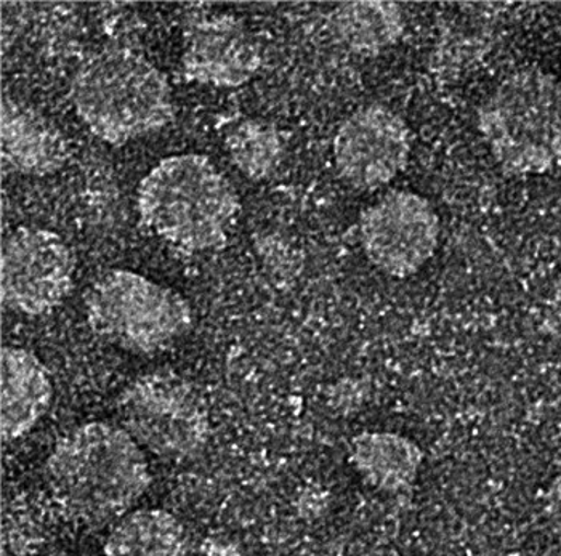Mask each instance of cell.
<instances>
[{
	"mask_svg": "<svg viewBox=\"0 0 561 556\" xmlns=\"http://www.w3.org/2000/svg\"><path fill=\"white\" fill-rule=\"evenodd\" d=\"M44 475L60 512L87 528L117 523L152 483L144 449L110 422L82 424L65 433L48 454Z\"/></svg>",
	"mask_w": 561,
	"mask_h": 556,
	"instance_id": "6da1fadb",
	"label": "cell"
},
{
	"mask_svg": "<svg viewBox=\"0 0 561 556\" xmlns=\"http://www.w3.org/2000/svg\"><path fill=\"white\" fill-rule=\"evenodd\" d=\"M144 227L188 255L221 251L241 202L209 158L176 154L154 165L137 188Z\"/></svg>",
	"mask_w": 561,
	"mask_h": 556,
	"instance_id": "7a4b0ae2",
	"label": "cell"
},
{
	"mask_svg": "<svg viewBox=\"0 0 561 556\" xmlns=\"http://www.w3.org/2000/svg\"><path fill=\"white\" fill-rule=\"evenodd\" d=\"M69 99L90 132L123 147L172 123L168 76L127 48H105L76 69Z\"/></svg>",
	"mask_w": 561,
	"mask_h": 556,
	"instance_id": "3957f363",
	"label": "cell"
},
{
	"mask_svg": "<svg viewBox=\"0 0 561 556\" xmlns=\"http://www.w3.org/2000/svg\"><path fill=\"white\" fill-rule=\"evenodd\" d=\"M477 127L501 171L542 175L561 164V82L528 67L508 74L481 103Z\"/></svg>",
	"mask_w": 561,
	"mask_h": 556,
	"instance_id": "277c9868",
	"label": "cell"
},
{
	"mask_svg": "<svg viewBox=\"0 0 561 556\" xmlns=\"http://www.w3.org/2000/svg\"><path fill=\"white\" fill-rule=\"evenodd\" d=\"M90 329L134 355L162 354L192 331L188 300L129 269H111L85 296Z\"/></svg>",
	"mask_w": 561,
	"mask_h": 556,
	"instance_id": "5b68a950",
	"label": "cell"
},
{
	"mask_svg": "<svg viewBox=\"0 0 561 556\" xmlns=\"http://www.w3.org/2000/svg\"><path fill=\"white\" fill-rule=\"evenodd\" d=\"M121 427L162 461H193L209 444V407L192 383L171 372L140 375L116 399Z\"/></svg>",
	"mask_w": 561,
	"mask_h": 556,
	"instance_id": "8992f818",
	"label": "cell"
},
{
	"mask_svg": "<svg viewBox=\"0 0 561 556\" xmlns=\"http://www.w3.org/2000/svg\"><path fill=\"white\" fill-rule=\"evenodd\" d=\"M76 257L64 238L44 228H19L2 247L0 296L5 309L43 316L75 288Z\"/></svg>",
	"mask_w": 561,
	"mask_h": 556,
	"instance_id": "52a82bcc",
	"label": "cell"
},
{
	"mask_svg": "<svg viewBox=\"0 0 561 556\" xmlns=\"http://www.w3.org/2000/svg\"><path fill=\"white\" fill-rule=\"evenodd\" d=\"M439 217L417 193L393 189L367 207L359 219V241L367 260L391 278H410L435 255Z\"/></svg>",
	"mask_w": 561,
	"mask_h": 556,
	"instance_id": "ba28073f",
	"label": "cell"
},
{
	"mask_svg": "<svg viewBox=\"0 0 561 556\" xmlns=\"http://www.w3.org/2000/svg\"><path fill=\"white\" fill-rule=\"evenodd\" d=\"M411 129L403 117L373 103L350 114L334 138L335 171L356 189L389 185L410 162Z\"/></svg>",
	"mask_w": 561,
	"mask_h": 556,
	"instance_id": "9c48e42d",
	"label": "cell"
},
{
	"mask_svg": "<svg viewBox=\"0 0 561 556\" xmlns=\"http://www.w3.org/2000/svg\"><path fill=\"white\" fill-rule=\"evenodd\" d=\"M183 43L182 72L188 82L241 88L257 74L262 65V54L251 31L227 13H204L190 19Z\"/></svg>",
	"mask_w": 561,
	"mask_h": 556,
	"instance_id": "30bf717a",
	"label": "cell"
},
{
	"mask_svg": "<svg viewBox=\"0 0 561 556\" xmlns=\"http://www.w3.org/2000/svg\"><path fill=\"white\" fill-rule=\"evenodd\" d=\"M0 435L5 443L30 433L50 409L54 383L33 351L3 347L0 351Z\"/></svg>",
	"mask_w": 561,
	"mask_h": 556,
	"instance_id": "8fae6325",
	"label": "cell"
},
{
	"mask_svg": "<svg viewBox=\"0 0 561 556\" xmlns=\"http://www.w3.org/2000/svg\"><path fill=\"white\" fill-rule=\"evenodd\" d=\"M0 119L2 159L7 167L31 177H45L65 167L68 144L43 114L3 96Z\"/></svg>",
	"mask_w": 561,
	"mask_h": 556,
	"instance_id": "7c38bea8",
	"label": "cell"
},
{
	"mask_svg": "<svg viewBox=\"0 0 561 556\" xmlns=\"http://www.w3.org/2000/svg\"><path fill=\"white\" fill-rule=\"evenodd\" d=\"M350 462L367 485L398 494L414 485L424 464V451L403 435L365 431L350 443Z\"/></svg>",
	"mask_w": 561,
	"mask_h": 556,
	"instance_id": "4fadbf2b",
	"label": "cell"
},
{
	"mask_svg": "<svg viewBox=\"0 0 561 556\" xmlns=\"http://www.w3.org/2000/svg\"><path fill=\"white\" fill-rule=\"evenodd\" d=\"M329 30L353 54L376 57L400 43L404 16L394 2L365 0L342 3L329 15Z\"/></svg>",
	"mask_w": 561,
	"mask_h": 556,
	"instance_id": "5bb4252c",
	"label": "cell"
},
{
	"mask_svg": "<svg viewBox=\"0 0 561 556\" xmlns=\"http://www.w3.org/2000/svg\"><path fill=\"white\" fill-rule=\"evenodd\" d=\"M190 538L179 518L162 509L127 513L111 528L105 556H188Z\"/></svg>",
	"mask_w": 561,
	"mask_h": 556,
	"instance_id": "9a60e30c",
	"label": "cell"
},
{
	"mask_svg": "<svg viewBox=\"0 0 561 556\" xmlns=\"http://www.w3.org/2000/svg\"><path fill=\"white\" fill-rule=\"evenodd\" d=\"M228 153L239 171L251 179L270 177L284 157L280 134L272 124L245 119L227 135Z\"/></svg>",
	"mask_w": 561,
	"mask_h": 556,
	"instance_id": "2e32d148",
	"label": "cell"
},
{
	"mask_svg": "<svg viewBox=\"0 0 561 556\" xmlns=\"http://www.w3.org/2000/svg\"><path fill=\"white\" fill-rule=\"evenodd\" d=\"M543 509H546V517L547 521H549L550 530H552L557 541L561 544V470L557 473L552 483H550L549 489H547Z\"/></svg>",
	"mask_w": 561,
	"mask_h": 556,
	"instance_id": "e0dca14e",
	"label": "cell"
}]
</instances>
